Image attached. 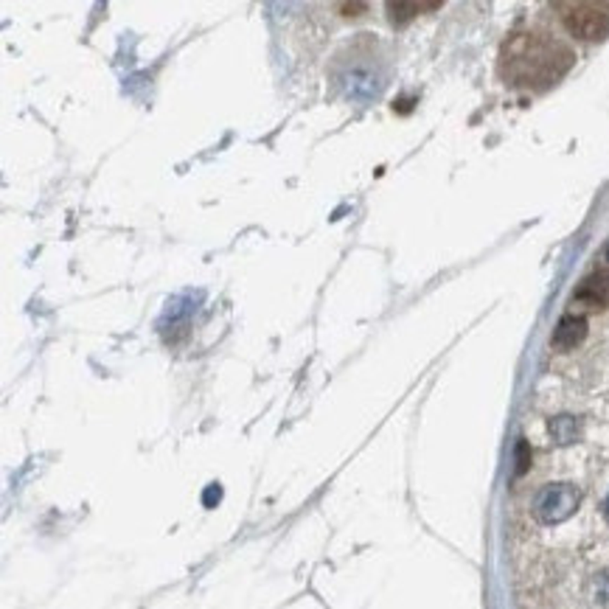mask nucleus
<instances>
[{
  "instance_id": "20e7f679",
  "label": "nucleus",
  "mask_w": 609,
  "mask_h": 609,
  "mask_svg": "<svg viewBox=\"0 0 609 609\" xmlns=\"http://www.w3.org/2000/svg\"><path fill=\"white\" fill-rule=\"evenodd\" d=\"M587 337V320L582 314H564L554 332V345L559 351H570Z\"/></svg>"
},
{
  "instance_id": "ddd939ff",
  "label": "nucleus",
  "mask_w": 609,
  "mask_h": 609,
  "mask_svg": "<svg viewBox=\"0 0 609 609\" xmlns=\"http://www.w3.org/2000/svg\"><path fill=\"white\" fill-rule=\"evenodd\" d=\"M606 262H609V247H606Z\"/></svg>"
},
{
  "instance_id": "f03ea898",
  "label": "nucleus",
  "mask_w": 609,
  "mask_h": 609,
  "mask_svg": "<svg viewBox=\"0 0 609 609\" xmlns=\"http://www.w3.org/2000/svg\"><path fill=\"white\" fill-rule=\"evenodd\" d=\"M556 12L573 37L595 43L609 35V0H575L556 4Z\"/></svg>"
},
{
  "instance_id": "39448f33",
  "label": "nucleus",
  "mask_w": 609,
  "mask_h": 609,
  "mask_svg": "<svg viewBox=\"0 0 609 609\" xmlns=\"http://www.w3.org/2000/svg\"><path fill=\"white\" fill-rule=\"evenodd\" d=\"M606 298H609V273H604V270L587 275L579 290H575V301L590 304V306H601Z\"/></svg>"
},
{
  "instance_id": "7ed1b4c3",
  "label": "nucleus",
  "mask_w": 609,
  "mask_h": 609,
  "mask_svg": "<svg viewBox=\"0 0 609 609\" xmlns=\"http://www.w3.org/2000/svg\"><path fill=\"white\" fill-rule=\"evenodd\" d=\"M579 489L570 486V484H548L534 500V517L544 525H556V523H564L567 517L575 514V508H579Z\"/></svg>"
},
{
  "instance_id": "1a4fd4ad",
  "label": "nucleus",
  "mask_w": 609,
  "mask_h": 609,
  "mask_svg": "<svg viewBox=\"0 0 609 609\" xmlns=\"http://www.w3.org/2000/svg\"><path fill=\"white\" fill-rule=\"evenodd\" d=\"M525 469H528V444L520 441V446H517V474H525Z\"/></svg>"
},
{
  "instance_id": "0eeeda50",
  "label": "nucleus",
  "mask_w": 609,
  "mask_h": 609,
  "mask_svg": "<svg viewBox=\"0 0 609 609\" xmlns=\"http://www.w3.org/2000/svg\"><path fill=\"white\" fill-rule=\"evenodd\" d=\"M438 6H441L438 0H430V4H391V6H388V12H391L394 23H407V20H413L415 15L435 12Z\"/></svg>"
},
{
  "instance_id": "9d476101",
  "label": "nucleus",
  "mask_w": 609,
  "mask_h": 609,
  "mask_svg": "<svg viewBox=\"0 0 609 609\" xmlns=\"http://www.w3.org/2000/svg\"><path fill=\"white\" fill-rule=\"evenodd\" d=\"M219 497H222V489H219L216 484L205 489V505H214V503H219Z\"/></svg>"
},
{
  "instance_id": "f257e3e1",
  "label": "nucleus",
  "mask_w": 609,
  "mask_h": 609,
  "mask_svg": "<svg viewBox=\"0 0 609 609\" xmlns=\"http://www.w3.org/2000/svg\"><path fill=\"white\" fill-rule=\"evenodd\" d=\"M573 59L575 54L564 43L536 31H523L503 43L500 74L514 87L548 90L573 68Z\"/></svg>"
},
{
  "instance_id": "f8f14e48",
  "label": "nucleus",
  "mask_w": 609,
  "mask_h": 609,
  "mask_svg": "<svg viewBox=\"0 0 609 609\" xmlns=\"http://www.w3.org/2000/svg\"><path fill=\"white\" fill-rule=\"evenodd\" d=\"M604 511H606V520H609V497H606V503H604Z\"/></svg>"
},
{
  "instance_id": "9b49d317",
  "label": "nucleus",
  "mask_w": 609,
  "mask_h": 609,
  "mask_svg": "<svg viewBox=\"0 0 609 609\" xmlns=\"http://www.w3.org/2000/svg\"><path fill=\"white\" fill-rule=\"evenodd\" d=\"M363 9H365L363 4H343L340 6V12H363Z\"/></svg>"
},
{
  "instance_id": "423d86ee",
  "label": "nucleus",
  "mask_w": 609,
  "mask_h": 609,
  "mask_svg": "<svg viewBox=\"0 0 609 609\" xmlns=\"http://www.w3.org/2000/svg\"><path fill=\"white\" fill-rule=\"evenodd\" d=\"M551 435L556 444L567 446L579 438V422H575L573 415H556V419H551Z\"/></svg>"
},
{
  "instance_id": "6e6552de",
  "label": "nucleus",
  "mask_w": 609,
  "mask_h": 609,
  "mask_svg": "<svg viewBox=\"0 0 609 609\" xmlns=\"http://www.w3.org/2000/svg\"><path fill=\"white\" fill-rule=\"evenodd\" d=\"M593 604L598 609H609V570L595 575V582H593Z\"/></svg>"
}]
</instances>
